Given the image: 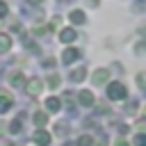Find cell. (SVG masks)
<instances>
[{"label":"cell","instance_id":"6da1fadb","mask_svg":"<svg viewBox=\"0 0 146 146\" xmlns=\"http://www.w3.org/2000/svg\"><path fill=\"white\" fill-rule=\"evenodd\" d=\"M34 141H36L39 146H48V144H50V135H48L46 130H36V132H34Z\"/></svg>","mask_w":146,"mask_h":146},{"label":"cell","instance_id":"7a4b0ae2","mask_svg":"<svg viewBox=\"0 0 146 146\" xmlns=\"http://www.w3.org/2000/svg\"><path fill=\"white\" fill-rule=\"evenodd\" d=\"M110 96H112V98H123V96H125V94H123V87H121V84H112V87H110Z\"/></svg>","mask_w":146,"mask_h":146},{"label":"cell","instance_id":"3957f363","mask_svg":"<svg viewBox=\"0 0 146 146\" xmlns=\"http://www.w3.org/2000/svg\"><path fill=\"white\" fill-rule=\"evenodd\" d=\"M9 105H11V96H9V94H2V96H0V112H7Z\"/></svg>","mask_w":146,"mask_h":146},{"label":"cell","instance_id":"277c9868","mask_svg":"<svg viewBox=\"0 0 146 146\" xmlns=\"http://www.w3.org/2000/svg\"><path fill=\"white\" fill-rule=\"evenodd\" d=\"M78 146H94V139L89 135H82V137H78Z\"/></svg>","mask_w":146,"mask_h":146},{"label":"cell","instance_id":"5b68a950","mask_svg":"<svg viewBox=\"0 0 146 146\" xmlns=\"http://www.w3.org/2000/svg\"><path fill=\"white\" fill-rule=\"evenodd\" d=\"M80 100H82V105H91V103H94V96H91L89 91H82V96H80Z\"/></svg>","mask_w":146,"mask_h":146},{"label":"cell","instance_id":"8992f818","mask_svg":"<svg viewBox=\"0 0 146 146\" xmlns=\"http://www.w3.org/2000/svg\"><path fill=\"white\" fill-rule=\"evenodd\" d=\"M46 105H48V110H50V112H57V110H59V100H57V98H48V103H46Z\"/></svg>","mask_w":146,"mask_h":146},{"label":"cell","instance_id":"52a82bcc","mask_svg":"<svg viewBox=\"0 0 146 146\" xmlns=\"http://www.w3.org/2000/svg\"><path fill=\"white\" fill-rule=\"evenodd\" d=\"M34 123H36V125H43V123H46V114H41V112L34 114Z\"/></svg>","mask_w":146,"mask_h":146},{"label":"cell","instance_id":"ba28073f","mask_svg":"<svg viewBox=\"0 0 146 146\" xmlns=\"http://www.w3.org/2000/svg\"><path fill=\"white\" fill-rule=\"evenodd\" d=\"M39 87H41L39 82H30V91H32V94H36V91H39Z\"/></svg>","mask_w":146,"mask_h":146},{"label":"cell","instance_id":"9c48e42d","mask_svg":"<svg viewBox=\"0 0 146 146\" xmlns=\"http://www.w3.org/2000/svg\"><path fill=\"white\" fill-rule=\"evenodd\" d=\"M144 141H146L144 135H137V137H135V144H137V146H144Z\"/></svg>","mask_w":146,"mask_h":146},{"label":"cell","instance_id":"30bf717a","mask_svg":"<svg viewBox=\"0 0 146 146\" xmlns=\"http://www.w3.org/2000/svg\"><path fill=\"white\" fill-rule=\"evenodd\" d=\"M18 128H21V121H14V123H11V132H16Z\"/></svg>","mask_w":146,"mask_h":146},{"label":"cell","instance_id":"8fae6325","mask_svg":"<svg viewBox=\"0 0 146 146\" xmlns=\"http://www.w3.org/2000/svg\"><path fill=\"white\" fill-rule=\"evenodd\" d=\"M116 146H128V141H125V139H119V141H116Z\"/></svg>","mask_w":146,"mask_h":146}]
</instances>
